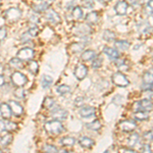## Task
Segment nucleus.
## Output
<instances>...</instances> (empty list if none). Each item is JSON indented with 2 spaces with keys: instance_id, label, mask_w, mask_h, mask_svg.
Masks as SVG:
<instances>
[{
  "instance_id": "412c9836",
  "label": "nucleus",
  "mask_w": 153,
  "mask_h": 153,
  "mask_svg": "<svg viewBox=\"0 0 153 153\" xmlns=\"http://www.w3.org/2000/svg\"><path fill=\"white\" fill-rule=\"evenodd\" d=\"M96 52L94 50H85L83 51L82 55H81V59L84 61H89V60H92L96 57Z\"/></svg>"
},
{
  "instance_id": "a878e982",
  "label": "nucleus",
  "mask_w": 153,
  "mask_h": 153,
  "mask_svg": "<svg viewBox=\"0 0 153 153\" xmlns=\"http://www.w3.org/2000/svg\"><path fill=\"white\" fill-rule=\"evenodd\" d=\"M60 144L63 145V146H74L76 144V139L74 137H63L62 139L60 140Z\"/></svg>"
},
{
  "instance_id": "dca6fc26",
  "label": "nucleus",
  "mask_w": 153,
  "mask_h": 153,
  "mask_svg": "<svg viewBox=\"0 0 153 153\" xmlns=\"http://www.w3.org/2000/svg\"><path fill=\"white\" fill-rule=\"evenodd\" d=\"M103 53H104L106 56H108L110 59H112V60H117L118 58V56H120L117 51L115 50L114 48H111V47H104Z\"/></svg>"
},
{
  "instance_id": "864d4df0",
  "label": "nucleus",
  "mask_w": 153,
  "mask_h": 153,
  "mask_svg": "<svg viewBox=\"0 0 153 153\" xmlns=\"http://www.w3.org/2000/svg\"><path fill=\"white\" fill-rule=\"evenodd\" d=\"M57 153H68V151L66 149H65V148H62V149H59Z\"/></svg>"
},
{
  "instance_id": "680f3d73",
  "label": "nucleus",
  "mask_w": 153,
  "mask_h": 153,
  "mask_svg": "<svg viewBox=\"0 0 153 153\" xmlns=\"http://www.w3.org/2000/svg\"><path fill=\"white\" fill-rule=\"evenodd\" d=\"M44 153H45V152H44Z\"/></svg>"
},
{
  "instance_id": "7c9ffc66",
  "label": "nucleus",
  "mask_w": 153,
  "mask_h": 153,
  "mask_svg": "<svg viewBox=\"0 0 153 153\" xmlns=\"http://www.w3.org/2000/svg\"><path fill=\"white\" fill-rule=\"evenodd\" d=\"M55 105V101L52 97H46L43 101V107L46 109H52Z\"/></svg>"
},
{
  "instance_id": "6e6552de",
  "label": "nucleus",
  "mask_w": 153,
  "mask_h": 153,
  "mask_svg": "<svg viewBox=\"0 0 153 153\" xmlns=\"http://www.w3.org/2000/svg\"><path fill=\"white\" fill-rule=\"evenodd\" d=\"M118 127H120V131H123V132L131 133V132H133L136 128H137V124H136L134 120H123V122H120V125H118Z\"/></svg>"
},
{
  "instance_id": "f3484780",
  "label": "nucleus",
  "mask_w": 153,
  "mask_h": 153,
  "mask_svg": "<svg viewBox=\"0 0 153 153\" xmlns=\"http://www.w3.org/2000/svg\"><path fill=\"white\" fill-rule=\"evenodd\" d=\"M86 22L90 25H94L99 21V16H98L97 11H91L86 16Z\"/></svg>"
},
{
  "instance_id": "5701e85b",
  "label": "nucleus",
  "mask_w": 153,
  "mask_h": 153,
  "mask_svg": "<svg viewBox=\"0 0 153 153\" xmlns=\"http://www.w3.org/2000/svg\"><path fill=\"white\" fill-rule=\"evenodd\" d=\"M8 65L10 66L11 68H13V70H19V68H22L24 66V63L21 59L14 57V58H11L10 60H9Z\"/></svg>"
},
{
  "instance_id": "58836bf2",
  "label": "nucleus",
  "mask_w": 153,
  "mask_h": 153,
  "mask_svg": "<svg viewBox=\"0 0 153 153\" xmlns=\"http://www.w3.org/2000/svg\"><path fill=\"white\" fill-rule=\"evenodd\" d=\"M87 128L90 130H93V131H98L101 128V123L99 120H94V122L90 123V124H87Z\"/></svg>"
},
{
  "instance_id": "f03ea898",
  "label": "nucleus",
  "mask_w": 153,
  "mask_h": 153,
  "mask_svg": "<svg viewBox=\"0 0 153 153\" xmlns=\"http://www.w3.org/2000/svg\"><path fill=\"white\" fill-rule=\"evenodd\" d=\"M10 80H11V83L13 84L16 88L24 87V86L28 83V78H27V76L19 71H16L12 73Z\"/></svg>"
},
{
  "instance_id": "423d86ee",
  "label": "nucleus",
  "mask_w": 153,
  "mask_h": 153,
  "mask_svg": "<svg viewBox=\"0 0 153 153\" xmlns=\"http://www.w3.org/2000/svg\"><path fill=\"white\" fill-rule=\"evenodd\" d=\"M153 108V103L149 99H143L135 103L136 111H150Z\"/></svg>"
},
{
  "instance_id": "c9c22d12",
  "label": "nucleus",
  "mask_w": 153,
  "mask_h": 153,
  "mask_svg": "<svg viewBox=\"0 0 153 153\" xmlns=\"http://www.w3.org/2000/svg\"><path fill=\"white\" fill-rule=\"evenodd\" d=\"M43 151L45 153H57L58 149L54 145L51 144H45L43 146Z\"/></svg>"
},
{
  "instance_id": "8fccbe9b",
  "label": "nucleus",
  "mask_w": 153,
  "mask_h": 153,
  "mask_svg": "<svg viewBox=\"0 0 153 153\" xmlns=\"http://www.w3.org/2000/svg\"><path fill=\"white\" fill-rule=\"evenodd\" d=\"M120 153H138L134 151V150H131V149H126V148H122L120 150Z\"/></svg>"
},
{
  "instance_id": "393cba45",
  "label": "nucleus",
  "mask_w": 153,
  "mask_h": 153,
  "mask_svg": "<svg viewBox=\"0 0 153 153\" xmlns=\"http://www.w3.org/2000/svg\"><path fill=\"white\" fill-rule=\"evenodd\" d=\"M28 68L30 71V73L33 74V75H37V73L39 71V65L36 60H30L29 65H28Z\"/></svg>"
},
{
  "instance_id": "37998d69",
  "label": "nucleus",
  "mask_w": 153,
  "mask_h": 153,
  "mask_svg": "<svg viewBox=\"0 0 153 153\" xmlns=\"http://www.w3.org/2000/svg\"><path fill=\"white\" fill-rule=\"evenodd\" d=\"M146 12L148 14H153V0H149L146 6Z\"/></svg>"
},
{
  "instance_id": "f704fd0d",
  "label": "nucleus",
  "mask_w": 153,
  "mask_h": 153,
  "mask_svg": "<svg viewBox=\"0 0 153 153\" xmlns=\"http://www.w3.org/2000/svg\"><path fill=\"white\" fill-rule=\"evenodd\" d=\"M103 39L106 41H113L115 39V34L109 30H106L103 32Z\"/></svg>"
},
{
  "instance_id": "ea45409f",
  "label": "nucleus",
  "mask_w": 153,
  "mask_h": 153,
  "mask_svg": "<svg viewBox=\"0 0 153 153\" xmlns=\"http://www.w3.org/2000/svg\"><path fill=\"white\" fill-rule=\"evenodd\" d=\"M101 65H102V58L95 57L94 60L92 61V68H94V70H97V68H99Z\"/></svg>"
},
{
  "instance_id": "c03bdc74",
  "label": "nucleus",
  "mask_w": 153,
  "mask_h": 153,
  "mask_svg": "<svg viewBox=\"0 0 153 153\" xmlns=\"http://www.w3.org/2000/svg\"><path fill=\"white\" fill-rule=\"evenodd\" d=\"M7 31L4 27H0V41H3L6 38Z\"/></svg>"
},
{
  "instance_id": "603ef678",
  "label": "nucleus",
  "mask_w": 153,
  "mask_h": 153,
  "mask_svg": "<svg viewBox=\"0 0 153 153\" xmlns=\"http://www.w3.org/2000/svg\"><path fill=\"white\" fill-rule=\"evenodd\" d=\"M4 84H5V79H4V76L2 75H0V87L4 86Z\"/></svg>"
},
{
  "instance_id": "b1692460",
  "label": "nucleus",
  "mask_w": 153,
  "mask_h": 153,
  "mask_svg": "<svg viewBox=\"0 0 153 153\" xmlns=\"http://www.w3.org/2000/svg\"><path fill=\"white\" fill-rule=\"evenodd\" d=\"M71 87L68 85H65V84H62V85H59L56 87V93H57L58 95L60 96H65L66 94H68V93H71Z\"/></svg>"
},
{
  "instance_id": "f8f14e48",
  "label": "nucleus",
  "mask_w": 153,
  "mask_h": 153,
  "mask_svg": "<svg viewBox=\"0 0 153 153\" xmlns=\"http://www.w3.org/2000/svg\"><path fill=\"white\" fill-rule=\"evenodd\" d=\"M87 74H88L87 66L85 65H82V63L76 65V68H75V71H74V75H75V76L78 80H83V79L87 76Z\"/></svg>"
},
{
  "instance_id": "052dcab7",
  "label": "nucleus",
  "mask_w": 153,
  "mask_h": 153,
  "mask_svg": "<svg viewBox=\"0 0 153 153\" xmlns=\"http://www.w3.org/2000/svg\"><path fill=\"white\" fill-rule=\"evenodd\" d=\"M0 104H1V103H0Z\"/></svg>"
},
{
  "instance_id": "473e14b6",
  "label": "nucleus",
  "mask_w": 153,
  "mask_h": 153,
  "mask_svg": "<svg viewBox=\"0 0 153 153\" xmlns=\"http://www.w3.org/2000/svg\"><path fill=\"white\" fill-rule=\"evenodd\" d=\"M5 123V131L7 132H13V131L16 130V128H18V125L16 124V123L11 122V120H6Z\"/></svg>"
},
{
  "instance_id": "9b49d317",
  "label": "nucleus",
  "mask_w": 153,
  "mask_h": 153,
  "mask_svg": "<svg viewBox=\"0 0 153 153\" xmlns=\"http://www.w3.org/2000/svg\"><path fill=\"white\" fill-rule=\"evenodd\" d=\"M79 113L83 118H89L92 117L95 115L96 110L94 107L92 106H84V107H81L80 110H79Z\"/></svg>"
},
{
  "instance_id": "49530a36",
  "label": "nucleus",
  "mask_w": 153,
  "mask_h": 153,
  "mask_svg": "<svg viewBox=\"0 0 153 153\" xmlns=\"http://www.w3.org/2000/svg\"><path fill=\"white\" fill-rule=\"evenodd\" d=\"M144 139H146V140H153V128L150 131H148V132H146L144 134Z\"/></svg>"
},
{
  "instance_id": "bb28decb",
  "label": "nucleus",
  "mask_w": 153,
  "mask_h": 153,
  "mask_svg": "<svg viewBox=\"0 0 153 153\" xmlns=\"http://www.w3.org/2000/svg\"><path fill=\"white\" fill-rule=\"evenodd\" d=\"M12 139H13V137H12L11 134H5L0 138V145H2V146H8L12 142Z\"/></svg>"
},
{
  "instance_id": "13d9d810",
  "label": "nucleus",
  "mask_w": 153,
  "mask_h": 153,
  "mask_svg": "<svg viewBox=\"0 0 153 153\" xmlns=\"http://www.w3.org/2000/svg\"><path fill=\"white\" fill-rule=\"evenodd\" d=\"M0 68H1V65H0Z\"/></svg>"
},
{
  "instance_id": "6e6d98bb",
  "label": "nucleus",
  "mask_w": 153,
  "mask_h": 153,
  "mask_svg": "<svg viewBox=\"0 0 153 153\" xmlns=\"http://www.w3.org/2000/svg\"><path fill=\"white\" fill-rule=\"evenodd\" d=\"M104 153H109V151H108V150H106V151H105Z\"/></svg>"
},
{
  "instance_id": "c756f323",
  "label": "nucleus",
  "mask_w": 153,
  "mask_h": 153,
  "mask_svg": "<svg viewBox=\"0 0 153 153\" xmlns=\"http://www.w3.org/2000/svg\"><path fill=\"white\" fill-rule=\"evenodd\" d=\"M85 48V44L84 43H73L70 46V49L73 51L74 53H79V52H82Z\"/></svg>"
},
{
  "instance_id": "aec40b11",
  "label": "nucleus",
  "mask_w": 153,
  "mask_h": 153,
  "mask_svg": "<svg viewBox=\"0 0 153 153\" xmlns=\"http://www.w3.org/2000/svg\"><path fill=\"white\" fill-rule=\"evenodd\" d=\"M79 144L84 148H91L94 146L95 142H94V140L90 139V138H88V137H82L79 140Z\"/></svg>"
},
{
  "instance_id": "ddd939ff",
  "label": "nucleus",
  "mask_w": 153,
  "mask_h": 153,
  "mask_svg": "<svg viewBox=\"0 0 153 153\" xmlns=\"http://www.w3.org/2000/svg\"><path fill=\"white\" fill-rule=\"evenodd\" d=\"M50 7V3L46 1H42V2H39V3H35L32 5V9L35 13H41V12H44V11H47Z\"/></svg>"
},
{
  "instance_id": "6ab92c4d",
  "label": "nucleus",
  "mask_w": 153,
  "mask_h": 153,
  "mask_svg": "<svg viewBox=\"0 0 153 153\" xmlns=\"http://www.w3.org/2000/svg\"><path fill=\"white\" fill-rule=\"evenodd\" d=\"M53 83V79L52 76H48V75H44L43 76H42L41 79V86L43 89H49L51 87V85H52Z\"/></svg>"
},
{
  "instance_id": "9d476101",
  "label": "nucleus",
  "mask_w": 153,
  "mask_h": 153,
  "mask_svg": "<svg viewBox=\"0 0 153 153\" xmlns=\"http://www.w3.org/2000/svg\"><path fill=\"white\" fill-rule=\"evenodd\" d=\"M45 18L49 22V23L53 24V25H57L61 22V19L59 16V14L53 9H48L45 13Z\"/></svg>"
},
{
  "instance_id": "2f4dec72",
  "label": "nucleus",
  "mask_w": 153,
  "mask_h": 153,
  "mask_svg": "<svg viewBox=\"0 0 153 153\" xmlns=\"http://www.w3.org/2000/svg\"><path fill=\"white\" fill-rule=\"evenodd\" d=\"M143 81L145 84H151L153 85V68L149 70L143 76Z\"/></svg>"
},
{
  "instance_id": "72a5a7b5",
  "label": "nucleus",
  "mask_w": 153,
  "mask_h": 153,
  "mask_svg": "<svg viewBox=\"0 0 153 153\" xmlns=\"http://www.w3.org/2000/svg\"><path fill=\"white\" fill-rule=\"evenodd\" d=\"M140 141V137L138 134H132L129 138V145L131 147H135L138 144V142Z\"/></svg>"
},
{
  "instance_id": "a18cd8bd",
  "label": "nucleus",
  "mask_w": 153,
  "mask_h": 153,
  "mask_svg": "<svg viewBox=\"0 0 153 153\" xmlns=\"http://www.w3.org/2000/svg\"><path fill=\"white\" fill-rule=\"evenodd\" d=\"M140 153H152L151 147H150L149 145H147V144L143 145L141 150H140Z\"/></svg>"
},
{
  "instance_id": "2eb2a0df",
  "label": "nucleus",
  "mask_w": 153,
  "mask_h": 153,
  "mask_svg": "<svg viewBox=\"0 0 153 153\" xmlns=\"http://www.w3.org/2000/svg\"><path fill=\"white\" fill-rule=\"evenodd\" d=\"M0 115L4 118V120H9L12 115L11 109L7 103H1L0 104Z\"/></svg>"
},
{
  "instance_id": "4468645a",
  "label": "nucleus",
  "mask_w": 153,
  "mask_h": 153,
  "mask_svg": "<svg viewBox=\"0 0 153 153\" xmlns=\"http://www.w3.org/2000/svg\"><path fill=\"white\" fill-rule=\"evenodd\" d=\"M128 3L126 1H118L114 6V11L118 16H125L128 10Z\"/></svg>"
},
{
  "instance_id": "cd10ccee",
  "label": "nucleus",
  "mask_w": 153,
  "mask_h": 153,
  "mask_svg": "<svg viewBox=\"0 0 153 153\" xmlns=\"http://www.w3.org/2000/svg\"><path fill=\"white\" fill-rule=\"evenodd\" d=\"M114 46H115V48H117V49H120V50L124 51V50H127V49H129L130 44H129V42H127V41L117 40V41L114 42Z\"/></svg>"
},
{
  "instance_id": "7ed1b4c3",
  "label": "nucleus",
  "mask_w": 153,
  "mask_h": 153,
  "mask_svg": "<svg viewBox=\"0 0 153 153\" xmlns=\"http://www.w3.org/2000/svg\"><path fill=\"white\" fill-rule=\"evenodd\" d=\"M22 18V11L18 7H10L4 11V19L8 22H16Z\"/></svg>"
},
{
  "instance_id": "e433bc0d",
  "label": "nucleus",
  "mask_w": 153,
  "mask_h": 153,
  "mask_svg": "<svg viewBox=\"0 0 153 153\" xmlns=\"http://www.w3.org/2000/svg\"><path fill=\"white\" fill-rule=\"evenodd\" d=\"M14 96L19 99H23L26 97V91L24 90L23 87H18L14 90Z\"/></svg>"
},
{
  "instance_id": "c85d7f7f",
  "label": "nucleus",
  "mask_w": 153,
  "mask_h": 153,
  "mask_svg": "<svg viewBox=\"0 0 153 153\" xmlns=\"http://www.w3.org/2000/svg\"><path fill=\"white\" fill-rule=\"evenodd\" d=\"M149 117V114H148L147 111H136L134 113V118L136 120H139V122H142V120H146Z\"/></svg>"
},
{
  "instance_id": "a19ab883",
  "label": "nucleus",
  "mask_w": 153,
  "mask_h": 153,
  "mask_svg": "<svg viewBox=\"0 0 153 153\" xmlns=\"http://www.w3.org/2000/svg\"><path fill=\"white\" fill-rule=\"evenodd\" d=\"M32 39H33V37L30 35L28 32L22 34V36H21V41L23 42V43H29V42L32 41Z\"/></svg>"
},
{
  "instance_id": "bf43d9fd",
  "label": "nucleus",
  "mask_w": 153,
  "mask_h": 153,
  "mask_svg": "<svg viewBox=\"0 0 153 153\" xmlns=\"http://www.w3.org/2000/svg\"><path fill=\"white\" fill-rule=\"evenodd\" d=\"M0 5H1V3H0Z\"/></svg>"
},
{
  "instance_id": "4c0bfd02",
  "label": "nucleus",
  "mask_w": 153,
  "mask_h": 153,
  "mask_svg": "<svg viewBox=\"0 0 153 153\" xmlns=\"http://www.w3.org/2000/svg\"><path fill=\"white\" fill-rule=\"evenodd\" d=\"M39 32H40V30H39V28L36 26V25H31V26H30V28H29L28 33L34 38V37H37V36H38Z\"/></svg>"
},
{
  "instance_id": "3c124183",
  "label": "nucleus",
  "mask_w": 153,
  "mask_h": 153,
  "mask_svg": "<svg viewBox=\"0 0 153 153\" xmlns=\"http://www.w3.org/2000/svg\"><path fill=\"white\" fill-rule=\"evenodd\" d=\"M5 131V123L3 120H0V133Z\"/></svg>"
},
{
  "instance_id": "5fc2aeb1",
  "label": "nucleus",
  "mask_w": 153,
  "mask_h": 153,
  "mask_svg": "<svg viewBox=\"0 0 153 153\" xmlns=\"http://www.w3.org/2000/svg\"><path fill=\"white\" fill-rule=\"evenodd\" d=\"M98 1H100V2H108V1H110V0H98Z\"/></svg>"
},
{
  "instance_id": "09e8293b",
  "label": "nucleus",
  "mask_w": 153,
  "mask_h": 153,
  "mask_svg": "<svg viewBox=\"0 0 153 153\" xmlns=\"http://www.w3.org/2000/svg\"><path fill=\"white\" fill-rule=\"evenodd\" d=\"M83 102H84V98L83 97H79V98H76V101H75V105L81 106L83 104Z\"/></svg>"
},
{
  "instance_id": "de8ad7c7",
  "label": "nucleus",
  "mask_w": 153,
  "mask_h": 153,
  "mask_svg": "<svg viewBox=\"0 0 153 153\" xmlns=\"http://www.w3.org/2000/svg\"><path fill=\"white\" fill-rule=\"evenodd\" d=\"M83 5L85 6L86 8H92V7H93V2L91 1V0H85Z\"/></svg>"
},
{
  "instance_id": "1a4fd4ad",
  "label": "nucleus",
  "mask_w": 153,
  "mask_h": 153,
  "mask_svg": "<svg viewBox=\"0 0 153 153\" xmlns=\"http://www.w3.org/2000/svg\"><path fill=\"white\" fill-rule=\"evenodd\" d=\"M7 104H8V105H9V107H10L12 114L16 115V117H19V115H22V114L24 113V108H23V106L19 104L18 101L9 100L8 102H7Z\"/></svg>"
},
{
  "instance_id": "4d7b16f0",
  "label": "nucleus",
  "mask_w": 153,
  "mask_h": 153,
  "mask_svg": "<svg viewBox=\"0 0 153 153\" xmlns=\"http://www.w3.org/2000/svg\"><path fill=\"white\" fill-rule=\"evenodd\" d=\"M50 1H54V0H50Z\"/></svg>"
},
{
  "instance_id": "a211bd4d",
  "label": "nucleus",
  "mask_w": 153,
  "mask_h": 153,
  "mask_svg": "<svg viewBox=\"0 0 153 153\" xmlns=\"http://www.w3.org/2000/svg\"><path fill=\"white\" fill-rule=\"evenodd\" d=\"M71 16L76 21H81L84 18V11L80 6H75L71 9Z\"/></svg>"
},
{
  "instance_id": "39448f33",
  "label": "nucleus",
  "mask_w": 153,
  "mask_h": 153,
  "mask_svg": "<svg viewBox=\"0 0 153 153\" xmlns=\"http://www.w3.org/2000/svg\"><path fill=\"white\" fill-rule=\"evenodd\" d=\"M112 82L114 85L118 86V87H127L130 84V81L127 79V76L123 73H120V71L114 73L112 75Z\"/></svg>"
},
{
  "instance_id": "20e7f679",
  "label": "nucleus",
  "mask_w": 153,
  "mask_h": 153,
  "mask_svg": "<svg viewBox=\"0 0 153 153\" xmlns=\"http://www.w3.org/2000/svg\"><path fill=\"white\" fill-rule=\"evenodd\" d=\"M35 56V51H34L33 48L30 47H25L22 48L21 50H19V52L16 53V58L21 59L22 61H30L34 58Z\"/></svg>"
},
{
  "instance_id": "0eeeda50",
  "label": "nucleus",
  "mask_w": 153,
  "mask_h": 153,
  "mask_svg": "<svg viewBox=\"0 0 153 153\" xmlns=\"http://www.w3.org/2000/svg\"><path fill=\"white\" fill-rule=\"evenodd\" d=\"M68 115V112L66 111L65 109H63V108L59 107V106L53 107L52 109H51V117H52L54 120H59V122L66 120Z\"/></svg>"
},
{
  "instance_id": "f257e3e1",
  "label": "nucleus",
  "mask_w": 153,
  "mask_h": 153,
  "mask_svg": "<svg viewBox=\"0 0 153 153\" xmlns=\"http://www.w3.org/2000/svg\"><path fill=\"white\" fill-rule=\"evenodd\" d=\"M44 129L50 135H59L65 130V128H63V125L61 124V122H59L57 120H52L45 123Z\"/></svg>"
},
{
  "instance_id": "4be33fe9",
  "label": "nucleus",
  "mask_w": 153,
  "mask_h": 153,
  "mask_svg": "<svg viewBox=\"0 0 153 153\" xmlns=\"http://www.w3.org/2000/svg\"><path fill=\"white\" fill-rule=\"evenodd\" d=\"M90 32H91V29L89 28V27H87L86 25H80V26L76 27L75 33L79 36H86V35H88Z\"/></svg>"
},
{
  "instance_id": "79ce46f5",
  "label": "nucleus",
  "mask_w": 153,
  "mask_h": 153,
  "mask_svg": "<svg viewBox=\"0 0 153 153\" xmlns=\"http://www.w3.org/2000/svg\"><path fill=\"white\" fill-rule=\"evenodd\" d=\"M30 22L33 25H37L40 23V19H39V16L36 13H33L32 16H30Z\"/></svg>"
}]
</instances>
